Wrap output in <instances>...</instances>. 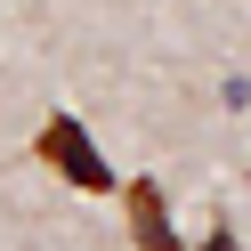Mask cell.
<instances>
[{"mask_svg": "<svg viewBox=\"0 0 251 251\" xmlns=\"http://www.w3.org/2000/svg\"><path fill=\"white\" fill-rule=\"evenodd\" d=\"M122 219H130V243L138 251H186L178 227H170V202L154 178H130V195H122Z\"/></svg>", "mask_w": 251, "mask_h": 251, "instance_id": "2", "label": "cell"}, {"mask_svg": "<svg viewBox=\"0 0 251 251\" xmlns=\"http://www.w3.org/2000/svg\"><path fill=\"white\" fill-rule=\"evenodd\" d=\"M33 154H41V162H49V170H65V178L81 186V195H105V186H114V170H105V154L89 146V130H81V122H73V114H49V122H41V138H33Z\"/></svg>", "mask_w": 251, "mask_h": 251, "instance_id": "1", "label": "cell"}, {"mask_svg": "<svg viewBox=\"0 0 251 251\" xmlns=\"http://www.w3.org/2000/svg\"><path fill=\"white\" fill-rule=\"evenodd\" d=\"M202 251H243V243H235L227 227H211V243H202Z\"/></svg>", "mask_w": 251, "mask_h": 251, "instance_id": "3", "label": "cell"}]
</instances>
